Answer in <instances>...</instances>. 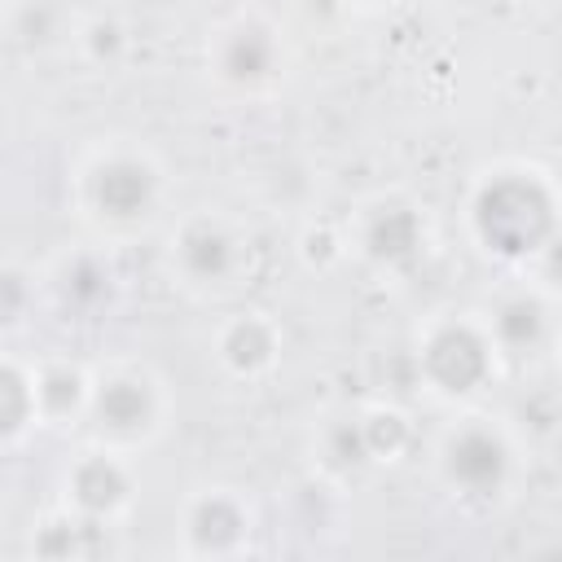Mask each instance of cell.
<instances>
[{
  "label": "cell",
  "instance_id": "6da1fadb",
  "mask_svg": "<svg viewBox=\"0 0 562 562\" xmlns=\"http://www.w3.org/2000/svg\"><path fill=\"white\" fill-rule=\"evenodd\" d=\"M474 224L492 250L522 255L553 237V202L536 180H496L479 193Z\"/></svg>",
  "mask_w": 562,
  "mask_h": 562
},
{
  "label": "cell",
  "instance_id": "7a4b0ae2",
  "mask_svg": "<svg viewBox=\"0 0 562 562\" xmlns=\"http://www.w3.org/2000/svg\"><path fill=\"white\" fill-rule=\"evenodd\" d=\"M443 470H448V479H452L461 492H470V496H492V492L505 483L509 457H505V443H501L492 430L470 426V430H461V435L448 443Z\"/></svg>",
  "mask_w": 562,
  "mask_h": 562
},
{
  "label": "cell",
  "instance_id": "3957f363",
  "mask_svg": "<svg viewBox=\"0 0 562 562\" xmlns=\"http://www.w3.org/2000/svg\"><path fill=\"white\" fill-rule=\"evenodd\" d=\"M426 373L443 386V391H470L483 373H487V347L474 329L465 325H448L430 338L426 347Z\"/></svg>",
  "mask_w": 562,
  "mask_h": 562
},
{
  "label": "cell",
  "instance_id": "277c9868",
  "mask_svg": "<svg viewBox=\"0 0 562 562\" xmlns=\"http://www.w3.org/2000/svg\"><path fill=\"white\" fill-rule=\"evenodd\" d=\"M92 202L114 220L145 215L154 202V171L136 158H110L92 176Z\"/></svg>",
  "mask_w": 562,
  "mask_h": 562
},
{
  "label": "cell",
  "instance_id": "5b68a950",
  "mask_svg": "<svg viewBox=\"0 0 562 562\" xmlns=\"http://www.w3.org/2000/svg\"><path fill=\"white\" fill-rule=\"evenodd\" d=\"M364 246L373 259L382 263H408L422 246V224L413 211L404 206H382L373 220H369V233H364Z\"/></svg>",
  "mask_w": 562,
  "mask_h": 562
},
{
  "label": "cell",
  "instance_id": "8992f818",
  "mask_svg": "<svg viewBox=\"0 0 562 562\" xmlns=\"http://www.w3.org/2000/svg\"><path fill=\"white\" fill-rule=\"evenodd\" d=\"M180 263L198 281H220L233 272V241L215 224H193L180 237Z\"/></svg>",
  "mask_w": 562,
  "mask_h": 562
},
{
  "label": "cell",
  "instance_id": "52a82bcc",
  "mask_svg": "<svg viewBox=\"0 0 562 562\" xmlns=\"http://www.w3.org/2000/svg\"><path fill=\"white\" fill-rule=\"evenodd\" d=\"M97 417L110 430H140L154 417V400L149 386L136 378H114L97 391Z\"/></svg>",
  "mask_w": 562,
  "mask_h": 562
},
{
  "label": "cell",
  "instance_id": "ba28073f",
  "mask_svg": "<svg viewBox=\"0 0 562 562\" xmlns=\"http://www.w3.org/2000/svg\"><path fill=\"white\" fill-rule=\"evenodd\" d=\"M272 57H277V48H272L268 31L241 26V31H233V35L224 40L220 70H224L228 79H237V83H255V79H263V75L272 70Z\"/></svg>",
  "mask_w": 562,
  "mask_h": 562
},
{
  "label": "cell",
  "instance_id": "9c48e42d",
  "mask_svg": "<svg viewBox=\"0 0 562 562\" xmlns=\"http://www.w3.org/2000/svg\"><path fill=\"white\" fill-rule=\"evenodd\" d=\"M189 531H193V544H198V549L224 553V549H233V544H237V536H241V514H237V505H233V501L211 496V501H202V505L193 509Z\"/></svg>",
  "mask_w": 562,
  "mask_h": 562
},
{
  "label": "cell",
  "instance_id": "30bf717a",
  "mask_svg": "<svg viewBox=\"0 0 562 562\" xmlns=\"http://www.w3.org/2000/svg\"><path fill=\"white\" fill-rule=\"evenodd\" d=\"M123 492H127V479H123V470L114 465V461H83L79 470H75V501L88 509V514H105V509H114L119 501H123Z\"/></svg>",
  "mask_w": 562,
  "mask_h": 562
},
{
  "label": "cell",
  "instance_id": "8fae6325",
  "mask_svg": "<svg viewBox=\"0 0 562 562\" xmlns=\"http://www.w3.org/2000/svg\"><path fill=\"white\" fill-rule=\"evenodd\" d=\"M496 338L509 351H527L544 338V307L536 299H509L496 312Z\"/></svg>",
  "mask_w": 562,
  "mask_h": 562
},
{
  "label": "cell",
  "instance_id": "7c38bea8",
  "mask_svg": "<svg viewBox=\"0 0 562 562\" xmlns=\"http://www.w3.org/2000/svg\"><path fill=\"white\" fill-rule=\"evenodd\" d=\"M224 356H228L233 369L255 373V369H263L268 356H272V334H268L259 321H237V325L228 329V338H224Z\"/></svg>",
  "mask_w": 562,
  "mask_h": 562
},
{
  "label": "cell",
  "instance_id": "4fadbf2b",
  "mask_svg": "<svg viewBox=\"0 0 562 562\" xmlns=\"http://www.w3.org/2000/svg\"><path fill=\"white\" fill-rule=\"evenodd\" d=\"M66 294L75 303H101L110 294V272L97 259H75L66 268Z\"/></svg>",
  "mask_w": 562,
  "mask_h": 562
},
{
  "label": "cell",
  "instance_id": "5bb4252c",
  "mask_svg": "<svg viewBox=\"0 0 562 562\" xmlns=\"http://www.w3.org/2000/svg\"><path fill=\"white\" fill-rule=\"evenodd\" d=\"M79 395H83V382H79V373L75 369H53V373H44V382H40V404H44V413H70L75 404H79Z\"/></svg>",
  "mask_w": 562,
  "mask_h": 562
},
{
  "label": "cell",
  "instance_id": "9a60e30c",
  "mask_svg": "<svg viewBox=\"0 0 562 562\" xmlns=\"http://www.w3.org/2000/svg\"><path fill=\"white\" fill-rule=\"evenodd\" d=\"M329 457L338 461V465H360L364 457H369V439H364V422L360 426H334L329 430Z\"/></svg>",
  "mask_w": 562,
  "mask_h": 562
},
{
  "label": "cell",
  "instance_id": "2e32d148",
  "mask_svg": "<svg viewBox=\"0 0 562 562\" xmlns=\"http://www.w3.org/2000/svg\"><path fill=\"white\" fill-rule=\"evenodd\" d=\"M364 439H369V452H395L404 443V422L395 413H373L364 422Z\"/></svg>",
  "mask_w": 562,
  "mask_h": 562
},
{
  "label": "cell",
  "instance_id": "e0dca14e",
  "mask_svg": "<svg viewBox=\"0 0 562 562\" xmlns=\"http://www.w3.org/2000/svg\"><path fill=\"white\" fill-rule=\"evenodd\" d=\"M4 430L13 435L18 426H22V413H26V386H22V378H18V369H4Z\"/></svg>",
  "mask_w": 562,
  "mask_h": 562
},
{
  "label": "cell",
  "instance_id": "ac0fdd59",
  "mask_svg": "<svg viewBox=\"0 0 562 562\" xmlns=\"http://www.w3.org/2000/svg\"><path fill=\"white\" fill-rule=\"evenodd\" d=\"M48 26H53V13H48V4H26V9H22V22H18V31H22L26 40H44V35H48Z\"/></svg>",
  "mask_w": 562,
  "mask_h": 562
},
{
  "label": "cell",
  "instance_id": "d6986e66",
  "mask_svg": "<svg viewBox=\"0 0 562 562\" xmlns=\"http://www.w3.org/2000/svg\"><path fill=\"white\" fill-rule=\"evenodd\" d=\"M92 48H97V57H105V53H114L119 48V31L114 26H92Z\"/></svg>",
  "mask_w": 562,
  "mask_h": 562
},
{
  "label": "cell",
  "instance_id": "ffe728a7",
  "mask_svg": "<svg viewBox=\"0 0 562 562\" xmlns=\"http://www.w3.org/2000/svg\"><path fill=\"white\" fill-rule=\"evenodd\" d=\"M544 259H549V272L562 277V233H553V237L544 241Z\"/></svg>",
  "mask_w": 562,
  "mask_h": 562
}]
</instances>
